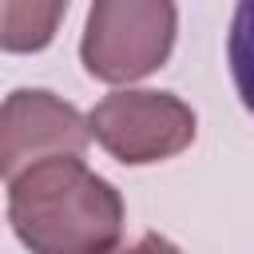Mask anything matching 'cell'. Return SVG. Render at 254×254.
<instances>
[{
	"instance_id": "277c9868",
	"label": "cell",
	"mask_w": 254,
	"mask_h": 254,
	"mask_svg": "<svg viewBox=\"0 0 254 254\" xmlns=\"http://www.w3.org/2000/svg\"><path fill=\"white\" fill-rule=\"evenodd\" d=\"M91 123L52 91H12L0 111V171L4 179L48 155H83Z\"/></svg>"
},
{
	"instance_id": "8992f818",
	"label": "cell",
	"mask_w": 254,
	"mask_h": 254,
	"mask_svg": "<svg viewBox=\"0 0 254 254\" xmlns=\"http://www.w3.org/2000/svg\"><path fill=\"white\" fill-rule=\"evenodd\" d=\"M226 56H230L234 87H238V95H242L246 111L254 115V0H238L234 20H230Z\"/></svg>"
},
{
	"instance_id": "7a4b0ae2",
	"label": "cell",
	"mask_w": 254,
	"mask_h": 254,
	"mask_svg": "<svg viewBox=\"0 0 254 254\" xmlns=\"http://www.w3.org/2000/svg\"><path fill=\"white\" fill-rule=\"evenodd\" d=\"M175 44V0H95L83 32V67L127 83L155 71Z\"/></svg>"
},
{
	"instance_id": "3957f363",
	"label": "cell",
	"mask_w": 254,
	"mask_h": 254,
	"mask_svg": "<svg viewBox=\"0 0 254 254\" xmlns=\"http://www.w3.org/2000/svg\"><path fill=\"white\" fill-rule=\"evenodd\" d=\"M91 135L119 163H159L194 139V111L167 91H115L91 115Z\"/></svg>"
},
{
	"instance_id": "6da1fadb",
	"label": "cell",
	"mask_w": 254,
	"mask_h": 254,
	"mask_svg": "<svg viewBox=\"0 0 254 254\" xmlns=\"http://www.w3.org/2000/svg\"><path fill=\"white\" fill-rule=\"evenodd\" d=\"M8 218L40 254H103L123 234V202L79 155H48L8 179Z\"/></svg>"
},
{
	"instance_id": "5b68a950",
	"label": "cell",
	"mask_w": 254,
	"mask_h": 254,
	"mask_svg": "<svg viewBox=\"0 0 254 254\" xmlns=\"http://www.w3.org/2000/svg\"><path fill=\"white\" fill-rule=\"evenodd\" d=\"M67 0H4L0 12V44L8 52H40L52 44Z\"/></svg>"
}]
</instances>
